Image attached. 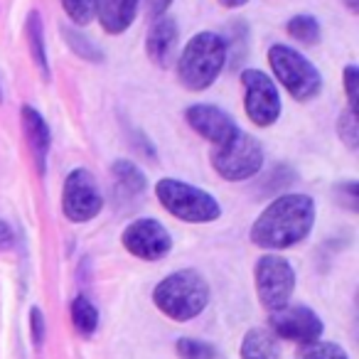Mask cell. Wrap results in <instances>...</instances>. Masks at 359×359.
Wrapping results in <instances>:
<instances>
[{
  "instance_id": "obj_31",
  "label": "cell",
  "mask_w": 359,
  "mask_h": 359,
  "mask_svg": "<svg viewBox=\"0 0 359 359\" xmlns=\"http://www.w3.org/2000/svg\"><path fill=\"white\" fill-rule=\"evenodd\" d=\"M342 3H344V6H347L352 13H357V11H359V0H342Z\"/></svg>"
},
{
  "instance_id": "obj_10",
  "label": "cell",
  "mask_w": 359,
  "mask_h": 359,
  "mask_svg": "<svg viewBox=\"0 0 359 359\" xmlns=\"http://www.w3.org/2000/svg\"><path fill=\"white\" fill-rule=\"evenodd\" d=\"M121 241H123V246L128 249V254L138 256V259H143V261H158V259H163V256H168L170 249H172V236H170V231L165 229L158 219H150V217L130 222L123 229Z\"/></svg>"
},
{
  "instance_id": "obj_1",
  "label": "cell",
  "mask_w": 359,
  "mask_h": 359,
  "mask_svg": "<svg viewBox=\"0 0 359 359\" xmlns=\"http://www.w3.org/2000/svg\"><path fill=\"white\" fill-rule=\"evenodd\" d=\"M315 224V202L308 195H280L251 224V241L280 251L300 244Z\"/></svg>"
},
{
  "instance_id": "obj_9",
  "label": "cell",
  "mask_w": 359,
  "mask_h": 359,
  "mask_svg": "<svg viewBox=\"0 0 359 359\" xmlns=\"http://www.w3.org/2000/svg\"><path fill=\"white\" fill-rule=\"evenodd\" d=\"M241 84H244L246 116L261 128L273 126L280 118V94L273 79L261 69H244L241 72Z\"/></svg>"
},
{
  "instance_id": "obj_15",
  "label": "cell",
  "mask_w": 359,
  "mask_h": 359,
  "mask_svg": "<svg viewBox=\"0 0 359 359\" xmlns=\"http://www.w3.org/2000/svg\"><path fill=\"white\" fill-rule=\"evenodd\" d=\"M140 0H96V18L109 35H121L133 25Z\"/></svg>"
},
{
  "instance_id": "obj_30",
  "label": "cell",
  "mask_w": 359,
  "mask_h": 359,
  "mask_svg": "<svg viewBox=\"0 0 359 359\" xmlns=\"http://www.w3.org/2000/svg\"><path fill=\"white\" fill-rule=\"evenodd\" d=\"M222 6H226V8H241V6H246L249 0H219Z\"/></svg>"
},
{
  "instance_id": "obj_16",
  "label": "cell",
  "mask_w": 359,
  "mask_h": 359,
  "mask_svg": "<svg viewBox=\"0 0 359 359\" xmlns=\"http://www.w3.org/2000/svg\"><path fill=\"white\" fill-rule=\"evenodd\" d=\"M25 37L30 45L32 60H35L37 69L45 79H50V60H47V47H45V30H42V18L37 11H30L25 20Z\"/></svg>"
},
{
  "instance_id": "obj_27",
  "label": "cell",
  "mask_w": 359,
  "mask_h": 359,
  "mask_svg": "<svg viewBox=\"0 0 359 359\" xmlns=\"http://www.w3.org/2000/svg\"><path fill=\"white\" fill-rule=\"evenodd\" d=\"M30 332H32V342L40 347L42 342H45V332H47V327H45V315H42V310L40 308H32L30 310Z\"/></svg>"
},
{
  "instance_id": "obj_24",
  "label": "cell",
  "mask_w": 359,
  "mask_h": 359,
  "mask_svg": "<svg viewBox=\"0 0 359 359\" xmlns=\"http://www.w3.org/2000/svg\"><path fill=\"white\" fill-rule=\"evenodd\" d=\"M337 133L339 138L344 140V145L347 148H357L359 145V121H357V114L354 111H344V114H339L337 118Z\"/></svg>"
},
{
  "instance_id": "obj_28",
  "label": "cell",
  "mask_w": 359,
  "mask_h": 359,
  "mask_svg": "<svg viewBox=\"0 0 359 359\" xmlns=\"http://www.w3.org/2000/svg\"><path fill=\"white\" fill-rule=\"evenodd\" d=\"M170 3H172V0H145V11H148V15L155 20V18L165 15V11L170 8Z\"/></svg>"
},
{
  "instance_id": "obj_14",
  "label": "cell",
  "mask_w": 359,
  "mask_h": 359,
  "mask_svg": "<svg viewBox=\"0 0 359 359\" xmlns=\"http://www.w3.org/2000/svg\"><path fill=\"white\" fill-rule=\"evenodd\" d=\"M177 22L172 18H155L148 30V37H145V50H148V57L153 60V65L168 67L172 62L175 47H177Z\"/></svg>"
},
{
  "instance_id": "obj_25",
  "label": "cell",
  "mask_w": 359,
  "mask_h": 359,
  "mask_svg": "<svg viewBox=\"0 0 359 359\" xmlns=\"http://www.w3.org/2000/svg\"><path fill=\"white\" fill-rule=\"evenodd\" d=\"M65 37L69 40L72 50H74L79 57H84V60H91V62H101V60H104V57H101V52H99V47H96L94 42L89 40V37H81L79 32L69 30V27L65 30Z\"/></svg>"
},
{
  "instance_id": "obj_19",
  "label": "cell",
  "mask_w": 359,
  "mask_h": 359,
  "mask_svg": "<svg viewBox=\"0 0 359 359\" xmlns=\"http://www.w3.org/2000/svg\"><path fill=\"white\" fill-rule=\"evenodd\" d=\"M72 323L79 334H94L99 327V310L86 295H76L72 303Z\"/></svg>"
},
{
  "instance_id": "obj_22",
  "label": "cell",
  "mask_w": 359,
  "mask_h": 359,
  "mask_svg": "<svg viewBox=\"0 0 359 359\" xmlns=\"http://www.w3.org/2000/svg\"><path fill=\"white\" fill-rule=\"evenodd\" d=\"M62 8L76 25H89L96 18V0H62Z\"/></svg>"
},
{
  "instance_id": "obj_2",
  "label": "cell",
  "mask_w": 359,
  "mask_h": 359,
  "mask_svg": "<svg viewBox=\"0 0 359 359\" xmlns=\"http://www.w3.org/2000/svg\"><path fill=\"white\" fill-rule=\"evenodd\" d=\"M226 47L224 37L217 32H197L185 45L177 60V79L180 84L190 91H205L217 81L226 65Z\"/></svg>"
},
{
  "instance_id": "obj_26",
  "label": "cell",
  "mask_w": 359,
  "mask_h": 359,
  "mask_svg": "<svg viewBox=\"0 0 359 359\" xmlns=\"http://www.w3.org/2000/svg\"><path fill=\"white\" fill-rule=\"evenodd\" d=\"M344 91H347L349 111H354V114H357V104H359V69L354 65H347V69H344Z\"/></svg>"
},
{
  "instance_id": "obj_4",
  "label": "cell",
  "mask_w": 359,
  "mask_h": 359,
  "mask_svg": "<svg viewBox=\"0 0 359 359\" xmlns=\"http://www.w3.org/2000/svg\"><path fill=\"white\" fill-rule=\"evenodd\" d=\"M158 202L170 212L172 217L190 224H207L222 217V207L207 190L190 185V182H180L172 177H163L155 185Z\"/></svg>"
},
{
  "instance_id": "obj_13",
  "label": "cell",
  "mask_w": 359,
  "mask_h": 359,
  "mask_svg": "<svg viewBox=\"0 0 359 359\" xmlns=\"http://www.w3.org/2000/svg\"><path fill=\"white\" fill-rule=\"evenodd\" d=\"M20 118H22V130H25L27 145H30V153L35 158L37 172L45 175L47 158H50V145H52L50 126H47V121L42 118V114L35 106H22Z\"/></svg>"
},
{
  "instance_id": "obj_17",
  "label": "cell",
  "mask_w": 359,
  "mask_h": 359,
  "mask_svg": "<svg viewBox=\"0 0 359 359\" xmlns=\"http://www.w3.org/2000/svg\"><path fill=\"white\" fill-rule=\"evenodd\" d=\"M114 182H116V190L121 195H128V197H138L140 192H145V175L140 172V168L130 160H116L114 168Z\"/></svg>"
},
{
  "instance_id": "obj_29",
  "label": "cell",
  "mask_w": 359,
  "mask_h": 359,
  "mask_svg": "<svg viewBox=\"0 0 359 359\" xmlns=\"http://www.w3.org/2000/svg\"><path fill=\"white\" fill-rule=\"evenodd\" d=\"M13 246H15V234L6 222L0 219V251H11Z\"/></svg>"
},
{
  "instance_id": "obj_6",
  "label": "cell",
  "mask_w": 359,
  "mask_h": 359,
  "mask_svg": "<svg viewBox=\"0 0 359 359\" xmlns=\"http://www.w3.org/2000/svg\"><path fill=\"white\" fill-rule=\"evenodd\" d=\"M269 65L273 69L276 79L285 86L295 101H310L323 89V76L315 69V65L305 55L288 45H271Z\"/></svg>"
},
{
  "instance_id": "obj_12",
  "label": "cell",
  "mask_w": 359,
  "mask_h": 359,
  "mask_svg": "<svg viewBox=\"0 0 359 359\" xmlns=\"http://www.w3.org/2000/svg\"><path fill=\"white\" fill-rule=\"evenodd\" d=\"M185 118H187V123L192 126V130L200 133L202 138H207L212 145L224 143V140L229 138V135H234L236 128H239L226 111L217 109V106H212V104L190 106V109L185 111Z\"/></svg>"
},
{
  "instance_id": "obj_7",
  "label": "cell",
  "mask_w": 359,
  "mask_h": 359,
  "mask_svg": "<svg viewBox=\"0 0 359 359\" xmlns=\"http://www.w3.org/2000/svg\"><path fill=\"white\" fill-rule=\"evenodd\" d=\"M254 280L259 300L264 303V308H269L273 313V310L288 305L295 288V271L283 256L266 254L256 261Z\"/></svg>"
},
{
  "instance_id": "obj_5",
  "label": "cell",
  "mask_w": 359,
  "mask_h": 359,
  "mask_svg": "<svg viewBox=\"0 0 359 359\" xmlns=\"http://www.w3.org/2000/svg\"><path fill=\"white\" fill-rule=\"evenodd\" d=\"M210 160L219 177L229 180V182H241V180H249L256 172H261L264 148L251 133L236 128L234 135H229L224 143L212 148Z\"/></svg>"
},
{
  "instance_id": "obj_23",
  "label": "cell",
  "mask_w": 359,
  "mask_h": 359,
  "mask_svg": "<svg viewBox=\"0 0 359 359\" xmlns=\"http://www.w3.org/2000/svg\"><path fill=\"white\" fill-rule=\"evenodd\" d=\"M300 359H347V352H344L339 344L318 339V342L303 344Z\"/></svg>"
},
{
  "instance_id": "obj_11",
  "label": "cell",
  "mask_w": 359,
  "mask_h": 359,
  "mask_svg": "<svg viewBox=\"0 0 359 359\" xmlns=\"http://www.w3.org/2000/svg\"><path fill=\"white\" fill-rule=\"evenodd\" d=\"M271 332L276 337L293 339L300 344L318 342L323 337V320L308 308V305H283L271 313Z\"/></svg>"
},
{
  "instance_id": "obj_20",
  "label": "cell",
  "mask_w": 359,
  "mask_h": 359,
  "mask_svg": "<svg viewBox=\"0 0 359 359\" xmlns=\"http://www.w3.org/2000/svg\"><path fill=\"white\" fill-rule=\"evenodd\" d=\"M288 35L300 45H315L320 40V22L313 15H295L285 25Z\"/></svg>"
},
{
  "instance_id": "obj_21",
  "label": "cell",
  "mask_w": 359,
  "mask_h": 359,
  "mask_svg": "<svg viewBox=\"0 0 359 359\" xmlns=\"http://www.w3.org/2000/svg\"><path fill=\"white\" fill-rule=\"evenodd\" d=\"M177 354L182 359H217V349L210 342H202V339L182 337L177 339Z\"/></svg>"
},
{
  "instance_id": "obj_18",
  "label": "cell",
  "mask_w": 359,
  "mask_h": 359,
  "mask_svg": "<svg viewBox=\"0 0 359 359\" xmlns=\"http://www.w3.org/2000/svg\"><path fill=\"white\" fill-rule=\"evenodd\" d=\"M241 359H273V334L256 327L241 342Z\"/></svg>"
},
{
  "instance_id": "obj_8",
  "label": "cell",
  "mask_w": 359,
  "mask_h": 359,
  "mask_svg": "<svg viewBox=\"0 0 359 359\" xmlns=\"http://www.w3.org/2000/svg\"><path fill=\"white\" fill-rule=\"evenodd\" d=\"M104 207V197L96 185L94 175L84 168H76L67 175L65 190H62V212L69 222L81 224V222L94 219Z\"/></svg>"
},
{
  "instance_id": "obj_3",
  "label": "cell",
  "mask_w": 359,
  "mask_h": 359,
  "mask_svg": "<svg viewBox=\"0 0 359 359\" xmlns=\"http://www.w3.org/2000/svg\"><path fill=\"white\" fill-rule=\"evenodd\" d=\"M153 303L163 315L175 323L197 318L210 303V283L197 271H175L163 278L153 290Z\"/></svg>"
}]
</instances>
